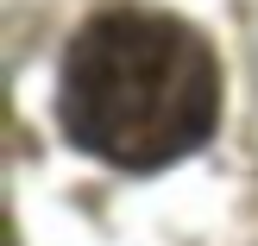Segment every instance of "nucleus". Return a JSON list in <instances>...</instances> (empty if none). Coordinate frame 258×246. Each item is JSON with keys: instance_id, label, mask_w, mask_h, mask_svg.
Masks as SVG:
<instances>
[{"instance_id": "nucleus-1", "label": "nucleus", "mask_w": 258, "mask_h": 246, "mask_svg": "<svg viewBox=\"0 0 258 246\" xmlns=\"http://www.w3.org/2000/svg\"><path fill=\"white\" fill-rule=\"evenodd\" d=\"M57 120L88 158L113 171H164L202 152L221 120L214 44L176 13H95L63 51Z\"/></svg>"}]
</instances>
